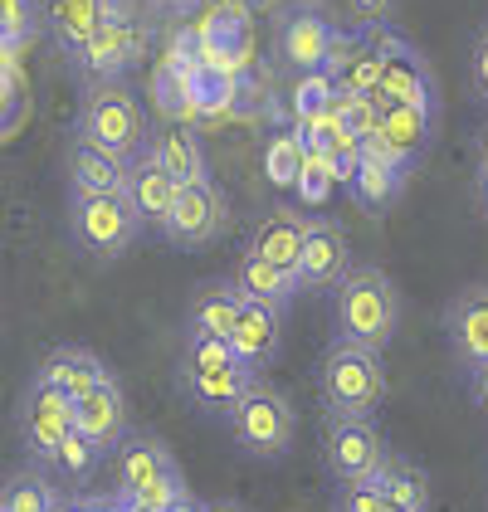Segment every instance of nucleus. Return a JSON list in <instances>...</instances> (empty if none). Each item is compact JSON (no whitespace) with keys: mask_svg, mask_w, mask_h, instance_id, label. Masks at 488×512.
Wrapping results in <instances>:
<instances>
[{"mask_svg":"<svg viewBox=\"0 0 488 512\" xmlns=\"http://www.w3.org/2000/svg\"><path fill=\"white\" fill-rule=\"evenodd\" d=\"M337 512H401V508H391L371 488H337Z\"/></svg>","mask_w":488,"mask_h":512,"instance_id":"obj_36","label":"nucleus"},{"mask_svg":"<svg viewBox=\"0 0 488 512\" xmlns=\"http://www.w3.org/2000/svg\"><path fill=\"white\" fill-rule=\"evenodd\" d=\"M318 400L327 415H376L386 400V361L376 347L337 342L318 361Z\"/></svg>","mask_w":488,"mask_h":512,"instance_id":"obj_3","label":"nucleus"},{"mask_svg":"<svg viewBox=\"0 0 488 512\" xmlns=\"http://www.w3.org/2000/svg\"><path fill=\"white\" fill-rule=\"evenodd\" d=\"M0 512H5V508H0Z\"/></svg>","mask_w":488,"mask_h":512,"instance_id":"obj_46","label":"nucleus"},{"mask_svg":"<svg viewBox=\"0 0 488 512\" xmlns=\"http://www.w3.org/2000/svg\"><path fill=\"white\" fill-rule=\"evenodd\" d=\"M225 225H230V196L210 176H201L191 186H176V200H171V210L162 220V235L171 244H181V249H201V244H215L225 235Z\"/></svg>","mask_w":488,"mask_h":512,"instance_id":"obj_9","label":"nucleus"},{"mask_svg":"<svg viewBox=\"0 0 488 512\" xmlns=\"http://www.w3.org/2000/svg\"><path fill=\"white\" fill-rule=\"evenodd\" d=\"M445 337L454 361L474 376L479 366H488V288L474 283L464 293H454V303L445 308Z\"/></svg>","mask_w":488,"mask_h":512,"instance_id":"obj_15","label":"nucleus"},{"mask_svg":"<svg viewBox=\"0 0 488 512\" xmlns=\"http://www.w3.org/2000/svg\"><path fill=\"white\" fill-rule=\"evenodd\" d=\"M303 235H308V215L298 205H274L254 220V230L244 239V254H259L279 269H293L298 264V249H303Z\"/></svg>","mask_w":488,"mask_h":512,"instance_id":"obj_18","label":"nucleus"},{"mask_svg":"<svg viewBox=\"0 0 488 512\" xmlns=\"http://www.w3.org/2000/svg\"><path fill=\"white\" fill-rule=\"evenodd\" d=\"M108 10H113V0H49L44 25L54 30V44H59L69 59H79V49L93 40V30L108 20Z\"/></svg>","mask_w":488,"mask_h":512,"instance_id":"obj_25","label":"nucleus"},{"mask_svg":"<svg viewBox=\"0 0 488 512\" xmlns=\"http://www.w3.org/2000/svg\"><path fill=\"white\" fill-rule=\"evenodd\" d=\"M54 503H59V488L35 469L15 473V478L0 488V508L5 512H54Z\"/></svg>","mask_w":488,"mask_h":512,"instance_id":"obj_30","label":"nucleus"},{"mask_svg":"<svg viewBox=\"0 0 488 512\" xmlns=\"http://www.w3.org/2000/svg\"><path fill=\"white\" fill-rule=\"evenodd\" d=\"M386 454H391V449H386V434H381V425H376V415H327L323 464L342 488L366 483Z\"/></svg>","mask_w":488,"mask_h":512,"instance_id":"obj_8","label":"nucleus"},{"mask_svg":"<svg viewBox=\"0 0 488 512\" xmlns=\"http://www.w3.org/2000/svg\"><path fill=\"white\" fill-rule=\"evenodd\" d=\"M406 176L410 171L391 157V152L381 147V137L371 132V137H362V157H357V171H352L347 191H352V200H357L362 210H386V205H396Z\"/></svg>","mask_w":488,"mask_h":512,"instance_id":"obj_16","label":"nucleus"},{"mask_svg":"<svg viewBox=\"0 0 488 512\" xmlns=\"http://www.w3.org/2000/svg\"><path fill=\"white\" fill-rule=\"evenodd\" d=\"M332 186H337V171H332V157H327L323 147H308L303 152V171H298V181H293V191L303 205H323L332 196Z\"/></svg>","mask_w":488,"mask_h":512,"instance_id":"obj_31","label":"nucleus"},{"mask_svg":"<svg viewBox=\"0 0 488 512\" xmlns=\"http://www.w3.org/2000/svg\"><path fill=\"white\" fill-rule=\"evenodd\" d=\"M98 459H103V454L93 449V439H83L79 430H69V434H64V444L54 449V459H49V464H54V473H59V478L83 483V478L93 473V464H98Z\"/></svg>","mask_w":488,"mask_h":512,"instance_id":"obj_33","label":"nucleus"},{"mask_svg":"<svg viewBox=\"0 0 488 512\" xmlns=\"http://www.w3.org/2000/svg\"><path fill=\"white\" fill-rule=\"evenodd\" d=\"M74 137L93 142L113 157H137L147 147V118H142V103L122 88V83H93L79 103V118H74Z\"/></svg>","mask_w":488,"mask_h":512,"instance_id":"obj_5","label":"nucleus"},{"mask_svg":"<svg viewBox=\"0 0 488 512\" xmlns=\"http://www.w3.org/2000/svg\"><path fill=\"white\" fill-rule=\"evenodd\" d=\"M181 391L201 405L205 415H220L230 420V410L240 405V395L259 381L254 366H244L230 342L220 337H186V352H181V371H176Z\"/></svg>","mask_w":488,"mask_h":512,"instance_id":"obj_2","label":"nucleus"},{"mask_svg":"<svg viewBox=\"0 0 488 512\" xmlns=\"http://www.w3.org/2000/svg\"><path fill=\"white\" fill-rule=\"evenodd\" d=\"M279 5H284V0H244V10H249V15H254V10H259V15H269V10H279Z\"/></svg>","mask_w":488,"mask_h":512,"instance_id":"obj_41","label":"nucleus"},{"mask_svg":"<svg viewBox=\"0 0 488 512\" xmlns=\"http://www.w3.org/2000/svg\"><path fill=\"white\" fill-rule=\"evenodd\" d=\"M147 157L157 161V166H162L176 186H191V181L210 176V171H205L201 142H196L186 127H166L162 137H152V142H147Z\"/></svg>","mask_w":488,"mask_h":512,"instance_id":"obj_28","label":"nucleus"},{"mask_svg":"<svg viewBox=\"0 0 488 512\" xmlns=\"http://www.w3.org/2000/svg\"><path fill=\"white\" fill-rule=\"evenodd\" d=\"M15 430L25 439V449L40 464H49L54 449L64 444V434L74 430V400L64 391H54V386H44V381H30V391L15 410Z\"/></svg>","mask_w":488,"mask_h":512,"instance_id":"obj_12","label":"nucleus"},{"mask_svg":"<svg viewBox=\"0 0 488 512\" xmlns=\"http://www.w3.org/2000/svg\"><path fill=\"white\" fill-rule=\"evenodd\" d=\"M376 137L401 166H415L425 157L430 137H435V108H415V103H381V122H376Z\"/></svg>","mask_w":488,"mask_h":512,"instance_id":"obj_19","label":"nucleus"},{"mask_svg":"<svg viewBox=\"0 0 488 512\" xmlns=\"http://www.w3.org/2000/svg\"><path fill=\"white\" fill-rule=\"evenodd\" d=\"M479 166H488V132H484V142H479Z\"/></svg>","mask_w":488,"mask_h":512,"instance_id":"obj_45","label":"nucleus"},{"mask_svg":"<svg viewBox=\"0 0 488 512\" xmlns=\"http://www.w3.org/2000/svg\"><path fill=\"white\" fill-rule=\"evenodd\" d=\"M376 44H381V83L376 98L381 103H415V108H435V79L425 54L406 44L396 30H386V20L376 25Z\"/></svg>","mask_w":488,"mask_h":512,"instance_id":"obj_10","label":"nucleus"},{"mask_svg":"<svg viewBox=\"0 0 488 512\" xmlns=\"http://www.w3.org/2000/svg\"><path fill=\"white\" fill-rule=\"evenodd\" d=\"M157 10L176 15V20H186V15H196V10H201V0H157Z\"/></svg>","mask_w":488,"mask_h":512,"instance_id":"obj_39","label":"nucleus"},{"mask_svg":"<svg viewBox=\"0 0 488 512\" xmlns=\"http://www.w3.org/2000/svg\"><path fill=\"white\" fill-rule=\"evenodd\" d=\"M332 40H337V25L327 20L323 10L298 5V10H288L284 20H279V30H274V54L293 74H313V69L327 64Z\"/></svg>","mask_w":488,"mask_h":512,"instance_id":"obj_13","label":"nucleus"},{"mask_svg":"<svg viewBox=\"0 0 488 512\" xmlns=\"http://www.w3.org/2000/svg\"><path fill=\"white\" fill-rule=\"evenodd\" d=\"M230 347L244 366L264 371L274 366V356L284 347V313L279 308H264V303H240V317H235V332H230Z\"/></svg>","mask_w":488,"mask_h":512,"instance_id":"obj_20","label":"nucleus"},{"mask_svg":"<svg viewBox=\"0 0 488 512\" xmlns=\"http://www.w3.org/2000/svg\"><path fill=\"white\" fill-rule=\"evenodd\" d=\"M44 25V5L40 0H0V44L15 49V44L35 40V30Z\"/></svg>","mask_w":488,"mask_h":512,"instance_id":"obj_32","label":"nucleus"},{"mask_svg":"<svg viewBox=\"0 0 488 512\" xmlns=\"http://www.w3.org/2000/svg\"><path fill=\"white\" fill-rule=\"evenodd\" d=\"M342 5H347V15H352L357 25H381L396 0H342Z\"/></svg>","mask_w":488,"mask_h":512,"instance_id":"obj_38","label":"nucleus"},{"mask_svg":"<svg viewBox=\"0 0 488 512\" xmlns=\"http://www.w3.org/2000/svg\"><path fill=\"white\" fill-rule=\"evenodd\" d=\"M137 59H142V35H137V25L122 15L118 5H113L108 20L93 30V40L79 49V69L93 83H118Z\"/></svg>","mask_w":488,"mask_h":512,"instance_id":"obj_14","label":"nucleus"},{"mask_svg":"<svg viewBox=\"0 0 488 512\" xmlns=\"http://www.w3.org/2000/svg\"><path fill=\"white\" fill-rule=\"evenodd\" d=\"M352 269V244H347V230L327 215H308V235H303V249H298V264H293V278H298V293H327L337 288L342 274Z\"/></svg>","mask_w":488,"mask_h":512,"instance_id":"obj_11","label":"nucleus"},{"mask_svg":"<svg viewBox=\"0 0 488 512\" xmlns=\"http://www.w3.org/2000/svg\"><path fill=\"white\" fill-rule=\"evenodd\" d=\"M69 235L88 259L113 264L137 244L142 220L122 191H74L69 196Z\"/></svg>","mask_w":488,"mask_h":512,"instance_id":"obj_4","label":"nucleus"},{"mask_svg":"<svg viewBox=\"0 0 488 512\" xmlns=\"http://www.w3.org/2000/svg\"><path fill=\"white\" fill-rule=\"evenodd\" d=\"M303 152H308V142H303V132H298V127L274 132V137H269V147H264V176H269V186L293 191V181H298V171H303Z\"/></svg>","mask_w":488,"mask_h":512,"instance_id":"obj_29","label":"nucleus"},{"mask_svg":"<svg viewBox=\"0 0 488 512\" xmlns=\"http://www.w3.org/2000/svg\"><path fill=\"white\" fill-rule=\"evenodd\" d=\"M240 288H235V278H210L201 283L196 293H191V313H186V337H220V342H230V332H235V317H240Z\"/></svg>","mask_w":488,"mask_h":512,"instance_id":"obj_23","label":"nucleus"},{"mask_svg":"<svg viewBox=\"0 0 488 512\" xmlns=\"http://www.w3.org/2000/svg\"><path fill=\"white\" fill-rule=\"evenodd\" d=\"M35 381L64 391L69 400H79V395H88L93 386H103V381H113V376H108V366H103L98 356L83 352V347H54V352L40 361Z\"/></svg>","mask_w":488,"mask_h":512,"instance_id":"obj_24","label":"nucleus"},{"mask_svg":"<svg viewBox=\"0 0 488 512\" xmlns=\"http://www.w3.org/2000/svg\"><path fill=\"white\" fill-rule=\"evenodd\" d=\"M235 288H240V298L264 303V308H279V313H288L293 298H298V278H293V269H279V264H269V259H259V254H244L240 259Z\"/></svg>","mask_w":488,"mask_h":512,"instance_id":"obj_26","label":"nucleus"},{"mask_svg":"<svg viewBox=\"0 0 488 512\" xmlns=\"http://www.w3.org/2000/svg\"><path fill=\"white\" fill-rule=\"evenodd\" d=\"M122 196H127L132 210H137V220H142V225H157V230H162L166 210H171V200H176V181H171L162 166L147 157V147H142L137 157H127Z\"/></svg>","mask_w":488,"mask_h":512,"instance_id":"obj_21","label":"nucleus"},{"mask_svg":"<svg viewBox=\"0 0 488 512\" xmlns=\"http://www.w3.org/2000/svg\"><path fill=\"white\" fill-rule=\"evenodd\" d=\"M469 74H474V93H479V103L488 108V30L474 40V54H469Z\"/></svg>","mask_w":488,"mask_h":512,"instance_id":"obj_37","label":"nucleus"},{"mask_svg":"<svg viewBox=\"0 0 488 512\" xmlns=\"http://www.w3.org/2000/svg\"><path fill=\"white\" fill-rule=\"evenodd\" d=\"M69 191H122V176H127V161L93 147V142H69Z\"/></svg>","mask_w":488,"mask_h":512,"instance_id":"obj_27","label":"nucleus"},{"mask_svg":"<svg viewBox=\"0 0 488 512\" xmlns=\"http://www.w3.org/2000/svg\"><path fill=\"white\" fill-rule=\"evenodd\" d=\"M332 93H337V83L327 79L323 69H313V74H298V83H293V122L313 118L318 108H327V103H332Z\"/></svg>","mask_w":488,"mask_h":512,"instance_id":"obj_34","label":"nucleus"},{"mask_svg":"<svg viewBox=\"0 0 488 512\" xmlns=\"http://www.w3.org/2000/svg\"><path fill=\"white\" fill-rule=\"evenodd\" d=\"M357 488H371L376 498H386L391 508L401 512H430V473L420 469L415 459H401V454H386L376 473L357 483Z\"/></svg>","mask_w":488,"mask_h":512,"instance_id":"obj_22","label":"nucleus"},{"mask_svg":"<svg viewBox=\"0 0 488 512\" xmlns=\"http://www.w3.org/2000/svg\"><path fill=\"white\" fill-rule=\"evenodd\" d=\"M205 512H244L240 503H215V508H205Z\"/></svg>","mask_w":488,"mask_h":512,"instance_id":"obj_44","label":"nucleus"},{"mask_svg":"<svg viewBox=\"0 0 488 512\" xmlns=\"http://www.w3.org/2000/svg\"><path fill=\"white\" fill-rule=\"evenodd\" d=\"M474 400H479V410L488 415V366H479V371H474Z\"/></svg>","mask_w":488,"mask_h":512,"instance_id":"obj_40","label":"nucleus"},{"mask_svg":"<svg viewBox=\"0 0 488 512\" xmlns=\"http://www.w3.org/2000/svg\"><path fill=\"white\" fill-rule=\"evenodd\" d=\"M230 434L249 459H284L293 449V434H298V415L288 405L284 391H274L269 381H254L249 391L240 395V405L230 410Z\"/></svg>","mask_w":488,"mask_h":512,"instance_id":"obj_7","label":"nucleus"},{"mask_svg":"<svg viewBox=\"0 0 488 512\" xmlns=\"http://www.w3.org/2000/svg\"><path fill=\"white\" fill-rule=\"evenodd\" d=\"M118 493L147 512H166L186 498V478L157 434H127L118 444Z\"/></svg>","mask_w":488,"mask_h":512,"instance_id":"obj_6","label":"nucleus"},{"mask_svg":"<svg viewBox=\"0 0 488 512\" xmlns=\"http://www.w3.org/2000/svg\"><path fill=\"white\" fill-rule=\"evenodd\" d=\"M166 512H205L201 503H196V498H191V493H186V498H181V503H171V508Z\"/></svg>","mask_w":488,"mask_h":512,"instance_id":"obj_42","label":"nucleus"},{"mask_svg":"<svg viewBox=\"0 0 488 512\" xmlns=\"http://www.w3.org/2000/svg\"><path fill=\"white\" fill-rule=\"evenodd\" d=\"M30 113V98H25V83L15 69H0V137H10Z\"/></svg>","mask_w":488,"mask_h":512,"instance_id":"obj_35","label":"nucleus"},{"mask_svg":"<svg viewBox=\"0 0 488 512\" xmlns=\"http://www.w3.org/2000/svg\"><path fill=\"white\" fill-rule=\"evenodd\" d=\"M74 430L83 439H93L98 454H113L122 439H127V400H122L118 381H103L88 395L74 400Z\"/></svg>","mask_w":488,"mask_h":512,"instance_id":"obj_17","label":"nucleus"},{"mask_svg":"<svg viewBox=\"0 0 488 512\" xmlns=\"http://www.w3.org/2000/svg\"><path fill=\"white\" fill-rule=\"evenodd\" d=\"M479 196H484V205H488V166H479Z\"/></svg>","mask_w":488,"mask_h":512,"instance_id":"obj_43","label":"nucleus"},{"mask_svg":"<svg viewBox=\"0 0 488 512\" xmlns=\"http://www.w3.org/2000/svg\"><path fill=\"white\" fill-rule=\"evenodd\" d=\"M332 322H337V342L386 352V342L396 337V322H401V293H396L391 274L376 264L347 269L342 283L332 288Z\"/></svg>","mask_w":488,"mask_h":512,"instance_id":"obj_1","label":"nucleus"}]
</instances>
